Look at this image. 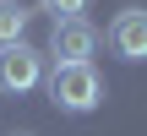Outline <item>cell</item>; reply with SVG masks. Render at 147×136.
Segmentation results:
<instances>
[{
	"label": "cell",
	"mask_w": 147,
	"mask_h": 136,
	"mask_svg": "<svg viewBox=\"0 0 147 136\" xmlns=\"http://www.w3.org/2000/svg\"><path fill=\"white\" fill-rule=\"evenodd\" d=\"M87 5H93V0H44V11H49L55 22H65V16H82Z\"/></svg>",
	"instance_id": "obj_6"
},
{
	"label": "cell",
	"mask_w": 147,
	"mask_h": 136,
	"mask_svg": "<svg viewBox=\"0 0 147 136\" xmlns=\"http://www.w3.org/2000/svg\"><path fill=\"white\" fill-rule=\"evenodd\" d=\"M44 82V55L22 38V44H5L0 49V93L5 98H22V93H33Z\"/></svg>",
	"instance_id": "obj_2"
},
{
	"label": "cell",
	"mask_w": 147,
	"mask_h": 136,
	"mask_svg": "<svg viewBox=\"0 0 147 136\" xmlns=\"http://www.w3.org/2000/svg\"><path fill=\"white\" fill-rule=\"evenodd\" d=\"M109 49L120 55V60H147V11L142 5H125L115 22H109Z\"/></svg>",
	"instance_id": "obj_4"
},
{
	"label": "cell",
	"mask_w": 147,
	"mask_h": 136,
	"mask_svg": "<svg viewBox=\"0 0 147 136\" xmlns=\"http://www.w3.org/2000/svg\"><path fill=\"white\" fill-rule=\"evenodd\" d=\"M27 16H33V11H22L16 0H0V49H5V44H22Z\"/></svg>",
	"instance_id": "obj_5"
},
{
	"label": "cell",
	"mask_w": 147,
	"mask_h": 136,
	"mask_svg": "<svg viewBox=\"0 0 147 136\" xmlns=\"http://www.w3.org/2000/svg\"><path fill=\"white\" fill-rule=\"evenodd\" d=\"M93 49H98V33H93L87 16H65V22L49 27V55H55V65H65V60H93Z\"/></svg>",
	"instance_id": "obj_3"
},
{
	"label": "cell",
	"mask_w": 147,
	"mask_h": 136,
	"mask_svg": "<svg viewBox=\"0 0 147 136\" xmlns=\"http://www.w3.org/2000/svg\"><path fill=\"white\" fill-rule=\"evenodd\" d=\"M49 104L65 114H93L104 104V76L93 71V60H65L49 76Z\"/></svg>",
	"instance_id": "obj_1"
}]
</instances>
